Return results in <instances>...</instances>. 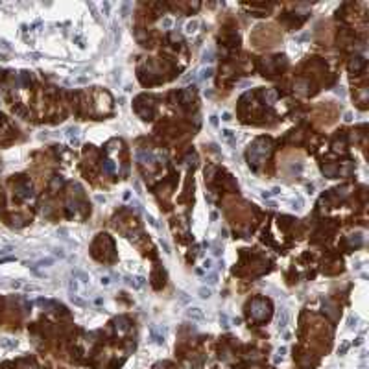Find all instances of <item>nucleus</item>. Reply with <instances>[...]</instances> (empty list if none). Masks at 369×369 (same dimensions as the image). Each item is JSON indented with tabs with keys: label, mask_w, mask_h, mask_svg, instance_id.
<instances>
[{
	"label": "nucleus",
	"mask_w": 369,
	"mask_h": 369,
	"mask_svg": "<svg viewBox=\"0 0 369 369\" xmlns=\"http://www.w3.org/2000/svg\"><path fill=\"white\" fill-rule=\"evenodd\" d=\"M185 316L188 317V319H192V321H203L205 319V312L201 310V308H188V310L185 312Z\"/></svg>",
	"instance_id": "f257e3e1"
},
{
	"label": "nucleus",
	"mask_w": 369,
	"mask_h": 369,
	"mask_svg": "<svg viewBox=\"0 0 369 369\" xmlns=\"http://www.w3.org/2000/svg\"><path fill=\"white\" fill-rule=\"evenodd\" d=\"M223 120H225V122H229V120H231V114L225 113V114H223Z\"/></svg>",
	"instance_id": "9b49d317"
},
{
	"label": "nucleus",
	"mask_w": 369,
	"mask_h": 369,
	"mask_svg": "<svg viewBox=\"0 0 369 369\" xmlns=\"http://www.w3.org/2000/svg\"><path fill=\"white\" fill-rule=\"evenodd\" d=\"M205 282H209V284H216V282H218V275H216V273L207 275L205 277Z\"/></svg>",
	"instance_id": "20e7f679"
},
{
	"label": "nucleus",
	"mask_w": 369,
	"mask_h": 369,
	"mask_svg": "<svg viewBox=\"0 0 369 369\" xmlns=\"http://www.w3.org/2000/svg\"><path fill=\"white\" fill-rule=\"evenodd\" d=\"M210 264H212V262H210V260H205V264H203V266L207 268V270H209V268H210Z\"/></svg>",
	"instance_id": "f8f14e48"
},
{
	"label": "nucleus",
	"mask_w": 369,
	"mask_h": 369,
	"mask_svg": "<svg viewBox=\"0 0 369 369\" xmlns=\"http://www.w3.org/2000/svg\"><path fill=\"white\" fill-rule=\"evenodd\" d=\"M70 301H72V303H74V305H78V306H85V305H87V303H85L83 299H79V297H76L74 294H72V295H70Z\"/></svg>",
	"instance_id": "39448f33"
},
{
	"label": "nucleus",
	"mask_w": 369,
	"mask_h": 369,
	"mask_svg": "<svg viewBox=\"0 0 369 369\" xmlns=\"http://www.w3.org/2000/svg\"><path fill=\"white\" fill-rule=\"evenodd\" d=\"M105 172H113V163L111 161H107V164H105Z\"/></svg>",
	"instance_id": "6e6552de"
},
{
	"label": "nucleus",
	"mask_w": 369,
	"mask_h": 369,
	"mask_svg": "<svg viewBox=\"0 0 369 369\" xmlns=\"http://www.w3.org/2000/svg\"><path fill=\"white\" fill-rule=\"evenodd\" d=\"M210 76H212V68H205L203 74H201V78L205 79V78H210Z\"/></svg>",
	"instance_id": "0eeeda50"
},
{
	"label": "nucleus",
	"mask_w": 369,
	"mask_h": 369,
	"mask_svg": "<svg viewBox=\"0 0 369 369\" xmlns=\"http://www.w3.org/2000/svg\"><path fill=\"white\" fill-rule=\"evenodd\" d=\"M74 275H76V277H78V279H81V282H89V277H87V275H85V273H83V271H76V273H74Z\"/></svg>",
	"instance_id": "423d86ee"
},
{
	"label": "nucleus",
	"mask_w": 369,
	"mask_h": 369,
	"mask_svg": "<svg viewBox=\"0 0 369 369\" xmlns=\"http://www.w3.org/2000/svg\"><path fill=\"white\" fill-rule=\"evenodd\" d=\"M210 124H212V126H216V124H218V120H216V116H210Z\"/></svg>",
	"instance_id": "9d476101"
},
{
	"label": "nucleus",
	"mask_w": 369,
	"mask_h": 369,
	"mask_svg": "<svg viewBox=\"0 0 369 369\" xmlns=\"http://www.w3.org/2000/svg\"><path fill=\"white\" fill-rule=\"evenodd\" d=\"M277 323H279V328H284L286 323H288V310H282L279 312V316H277Z\"/></svg>",
	"instance_id": "f03ea898"
},
{
	"label": "nucleus",
	"mask_w": 369,
	"mask_h": 369,
	"mask_svg": "<svg viewBox=\"0 0 369 369\" xmlns=\"http://www.w3.org/2000/svg\"><path fill=\"white\" fill-rule=\"evenodd\" d=\"M198 294H199L201 299H209V297L212 295V290H210V288H205V286H203V288H199V290H198Z\"/></svg>",
	"instance_id": "7ed1b4c3"
},
{
	"label": "nucleus",
	"mask_w": 369,
	"mask_h": 369,
	"mask_svg": "<svg viewBox=\"0 0 369 369\" xmlns=\"http://www.w3.org/2000/svg\"><path fill=\"white\" fill-rule=\"evenodd\" d=\"M102 284H105V286L111 284V279H109V277H102Z\"/></svg>",
	"instance_id": "1a4fd4ad"
}]
</instances>
